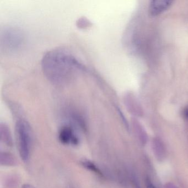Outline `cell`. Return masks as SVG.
<instances>
[{"instance_id":"7","label":"cell","mask_w":188,"mask_h":188,"mask_svg":"<svg viewBox=\"0 0 188 188\" xmlns=\"http://www.w3.org/2000/svg\"><path fill=\"white\" fill-rule=\"evenodd\" d=\"M136 131L137 136L138 140L140 141L142 145H145L147 141V135L146 133L144 128H142L141 125L137 124L136 125Z\"/></svg>"},{"instance_id":"11","label":"cell","mask_w":188,"mask_h":188,"mask_svg":"<svg viewBox=\"0 0 188 188\" xmlns=\"http://www.w3.org/2000/svg\"><path fill=\"white\" fill-rule=\"evenodd\" d=\"M166 188H178L175 184H173L171 183H167V184L165 185Z\"/></svg>"},{"instance_id":"3","label":"cell","mask_w":188,"mask_h":188,"mask_svg":"<svg viewBox=\"0 0 188 188\" xmlns=\"http://www.w3.org/2000/svg\"><path fill=\"white\" fill-rule=\"evenodd\" d=\"M19 152L22 160L26 162L30 156L32 135L29 124L23 120H19L16 126Z\"/></svg>"},{"instance_id":"8","label":"cell","mask_w":188,"mask_h":188,"mask_svg":"<svg viewBox=\"0 0 188 188\" xmlns=\"http://www.w3.org/2000/svg\"><path fill=\"white\" fill-rule=\"evenodd\" d=\"M90 23L88 21V19L82 18L78 20V21L77 22V26L79 27L80 28H84L85 27H87L88 26H90Z\"/></svg>"},{"instance_id":"10","label":"cell","mask_w":188,"mask_h":188,"mask_svg":"<svg viewBox=\"0 0 188 188\" xmlns=\"http://www.w3.org/2000/svg\"><path fill=\"white\" fill-rule=\"evenodd\" d=\"M146 186H147V188H156L154 184L151 182L150 180L147 179Z\"/></svg>"},{"instance_id":"13","label":"cell","mask_w":188,"mask_h":188,"mask_svg":"<svg viewBox=\"0 0 188 188\" xmlns=\"http://www.w3.org/2000/svg\"><path fill=\"white\" fill-rule=\"evenodd\" d=\"M185 116H187V118H188V110H187L186 112H185Z\"/></svg>"},{"instance_id":"6","label":"cell","mask_w":188,"mask_h":188,"mask_svg":"<svg viewBox=\"0 0 188 188\" xmlns=\"http://www.w3.org/2000/svg\"><path fill=\"white\" fill-rule=\"evenodd\" d=\"M152 149L156 157L159 161L163 160L166 154V147L162 141L158 137L154 138L152 141Z\"/></svg>"},{"instance_id":"1","label":"cell","mask_w":188,"mask_h":188,"mask_svg":"<svg viewBox=\"0 0 188 188\" xmlns=\"http://www.w3.org/2000/svg\"><path fill=\"white\" fill-rule=\"evenodd\" d=\"M42 67L49 81L57 85H66L78 72L85 71V66L68 49L59 47L48 51L43 56Z\"/></svg>"},{"instance_id":"5","label":"cell","mask_w":188,"mask_h":188,"mask_svg":"<svg viewBox=\"0 0 188 188\" xmlns=\"http://www.w3.org/2000/svg\"><path fill=\"white\" fill-rule=\"evenodd\" d=\"M173 3L171 1L155 0L151 2L150 13L152 16H157L168 9Z\"/></svg>"},{"instance_id":"9","label":"cell","mask_w":188,"mask_h":188,"mask_svg":"<svg viewBox=\"0 0 188 188\" xmlns=\"http://www.w3.org/2000/svg\"><path fill=\"white\" fill-rule=\"evenodd\" d=\"M83 165L85 166L86 168H87L88 169H90L92 171H93L94 172H95L98 174H100V172L99 170L98 169L95 167V166H94V164L90 162H83Z\"/></svg>"},{"instance_id":"4","label":"cell","mask_w":188,"mask_h":188,"mask_svg":"<svg viewBox=\"0 0 188 188\" xmlns=\"http://www.w3.org/2000/svg\"><path fill=\"white\" fill-rule=\"evenodd\" d=\"M59 140L65 144L76 145L78 143V138L72 128L68 126H63L59 133Z\"/></svg>"},{"instance_id":"2","label":"cell","mask_w":188,"mask_h":188,"mask_svg":"<svg viewBox=\"0 0 188 188\" xmlns=\"http://www.w3.org/2000/svg\"><path fill=\"white\" fill-rule=\"evenodd\" d=\"M24 40V33L19 28L6 27L1 32V47L6 52H14L21 47Z\"/></svg>"},{"instance_id":"12","label":"cell","mask_w":188,"mask_h":188,"mask_svg":"<svg viewBox=\"0 0 188 188\" xmlns=\"http://www.w3.org/2000/svg\"><path fill=\"white\" fill-rule=\"evenodd\" d=\"M23 188H30V187L28 185H25Z\"/></svg>"}]
</instances>
